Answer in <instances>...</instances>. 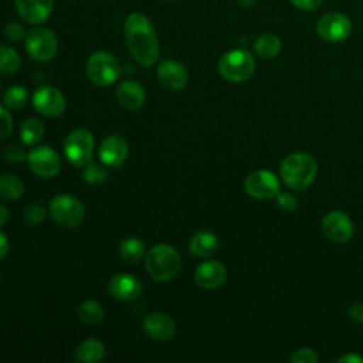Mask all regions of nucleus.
<instances>
[{
	"mask_svg": "<svg viewBox=\"0 0 363 363\" xmlns=\"http://www.w3.org/2000/svg\"><path fill=\"white\" fill-rule=\"evenodd\" d=\"M123 35L132 58L142 67H152L160 54L159 38L153 23L139 11L130 13L123 23Z\"/></svg>",
	"mask_w": 363,
	"mask_h": 363,
	"instance_id": "1",
	"label": "nucleus"
},
{
	"mask_svg": "<svg viewBox=\"0 0 363 363\" xmlns=\"http://www.w3.org/2000/svg\"><path fill=\"white\" fill-rule=\"evenodd\" d=\"M279 170L281 177L288 187L294 190H303L315 180L318 164L309 153L296 152L282 160Z\"/></svg>",
	"mask_w": 363,
	"mask_h": 363,
	"instance_id": "2",
	"label": "nucleus"
},
{
	"mask_svg": "<svg viewBox=\"0 0 363 363\" xmlns=\"http://www.w3.org/2000/svg\"><path fill=\"white\" fill-rule=\"evenodd\" d=\"M145 267L147 274L155 281L167 282L173 279L180 271V254L172 245L157 244L146 252Z\"/></svg>",
	"mask_w": 363,
	"mask_h": 363,
	"instance_id": "3",
	"label": "nucleus"
},
{
	"mask_svg": "<svg viewBox=\"0 0 363 363\" xmlns=\"http://www.w3.org/2000/svg\"><path fill=\"white\" fill-rule=\"evenodd\" d=\"M217 69L224 79L230 82H242L252 77L255 71V60L250 51L234 48L220 57Z\"/></svg>",
	"mask_w": 363,
	"mask_h": 363,
	"instance_id": "4",
	"label": "nucleus"
},
{
	"mask_svg": "<svg viewBox=\"0 0 363 363\" xmlns=\"http://www.w3.org/2000/svg\"><path fill=\"white\" fill-rule=\"evenodd\" d=\"M85 71L92 84L108 86L118 79L121 65L113 54L108 51H95L88 57Z\"/></svg>",
	"mask_w": 363,
	"mask_h": 363,
	"instance_id": "5",
	"label": "nucleus"
},
{
	"mask_svg": "<svg viewBox=\"0 0 363 363\" xmlns=\"http://www.w3.org/2000/svg\"><path fill=\"white\" fill-rule=\"evenodd\" d=\"M24 47L27 54L37 62H47L57 54L58 40L52 30L47 27L34 26L24 37Z\"/></svg>",
	"mask_w": 363,
	"mask_h": 363,
	"instance_id": "6",
	"label": "nucleus"
},
{
	"mask_svg": "<svg viewBox=\"0 0 363 363\" xmlns=\"http://www.w3.org/2000/svg\"><path fill=\"white\" fill-rule=\"evenodd\" d=\"M50 214L58 225L74 228L82 223L85 208L78 199L69 194H57L50 201Z\"/></svg>",
	"mask_w": 363,
	"mask_h": 363,
	"instance_id": "7",
	"label": "nucleus"
},
{
	"mask_svg": "<svg viewBox=\"0 0 363 363\" xmlns=\"http://www.w3.org/2000/svg\"><path fill=\"white\" fill-rule=\"evenodd\" d=\"M94 153V138L86 129H75L68 133L64 140V155L67 160L77 166L84 167L91 162Z\"/></svg>",
	"mask_w": 363,
	"mask_h": 363,
	"instance_id": "8",
	"label": "nucleus"
},
{
	"mask_svg": "<svg viewBox=\"0 0 363 363\" xmlns=\"http://www.w3.org/2000/svg\"><path fill=\"white\" fill-rule=\"evenodd\" d=\"M352 33V21L343 13L323 14L316 23V34L328 43L345 41Z\"/></svg>",
	"mask_w": 363,
	"mask_h": 363,
	"instance_id": "9",
	"label": "nucleus"
},
{
	"mask_svg": "<svg viewBox=\"0 0 363 363\" xmlns=\"http://www.w3.org/2000/svg\"><path fill=\"white\" fill-rule=\"evenodd\" d=\"M27 163L31 172L40 177H52L61 170L60 155L48 146H35L27 153Z\"/></svg>",
	"mask_w": 363,
	"mask_h": 363,
	"instance_id": "10",
	"label": "nucleus"
},
{
	"mask_svg": "<svg viewBox=\"0 0 363 363\" xmlns=\"http://www.w3.org/2000/svg\"><path fill=\"white\" fill-rule=\"evenodd\" d=\"M245 191L258 200H268L272 197H277L279 193V182L277 176L267 170L259 169L250 173L244 182Z\"/></svg>",
	"mask_w": 363,
	"mask_h": 363,
	"instance_id": "11",
	"label": "nucleus"
},
{
	"mask_svg": "<svg viewBox=\"0 0 363 363\" xmlns=\"http://www.w3.org/2000/svg\"><path fill=\"white\" fill-rule=\"evenodd\" d=\"M34 109L48 118L60 116L65 109V98L55 86H41L33 95Z\"/></svg>",
	"mask_w": 363,
	"mask_h": 363,
	"instance_id": "12",
	"label": "nucleus"
},
{
	"mask_svg": "<svg viewBox=\"0 0 363 363\" xmlns=\"http://www.w3.org/2000/svg\"><path fill=\"white\" fill-rule=\"evenodd\" d=\"M322 231L325 237L333 242L342 244L352 238L353 223L343 211H330L322 220Z\"/></svg>",
	"mask_w": 363,
	"mask_h": 363,
	"instance_id": "13",
	"label": "nucleus"
},
{
	"mask_svg": "<svg viewBox=\"0 0 363 363\" xmlns=\"http://www.w3.org/2000/svg\"><path fill=\"white\" fill-rule=\"evenodd\" d=\"M129 153L128 142L119 135H109L106 136L98 150V156L101 162L112 169H119L125 163Z\"/></svg>",
	"mask_w": 363,
	"mask_h": 363,
	"instance_id": "14",
	"label": "nucleus"
},
{
	"mask_svg": "<svg viewBox=\"0 0 363 363\" xmlns=\"http://www.w3.org/2000/svg\"><path fill=\"white\" fill-rule=\"evenodd\" d=\"M18 17L30 24L40 26L48 20L54 9V0H14Z\"/></svg>",
	"mask_w": 363,
	"mask_h": 363,
	"instance_id": "15",
	"label": "nucleus"
},
{
	"mask_svg": "<svg viewBox=\"0 0 363 363\" xmlns=\"http://www.w3.org/2000/svg\"><path fill=\"white\" fill-rule=\"evenodd\" d=\"M143 332L153 340L166 342L176 333V322L166 313L152 312L143 318Z\"/></svg>",
	"mask_w": 363,
	"mask_h": 363,
	"instance_id": "16",
	"label": "nucleus"
},
{
	"mask_svg": "<svg viewBox=\"0 0 363 363\" xmlns=\"http://www.w3.org/2000/svg\"><path fill=\"white\" fill-rule=\"evenodd\" d=\"M157 79L166 89L180 91L187 85L189 72L182 62L164 60L157 65Z\"/></svg>",
	"mask_w": 363,
	"mask_h": 363,
	"instance_id": "17",
	"label": "nucleus"
},
{
	"mask_svg": "<svg viewBox=\"0 0 363 363\" xmlns=\"http://www.w3.org/2000/svg\"><path fill=\"white\" fill-rule=\"evenodd\" d=\"M108 292L116 301L129 302L142 294V284L135 275L121 272L109 279Z\"/></svg>",
	"mask_w": 363,
	"mask_h": 363,
	"instance_id": "18",
	"label": "nucleus"
},
{
	"mask_svg": "<svg viewBox=\"0 0 363 363\" xmlns=\"http://www.w3.org/2000/svg\"><path fill=\"white\" fill-rule=\"evenodd\" d=\"M227 277L225 267L216 259L201 262L194 271V282L203 289H216L224 284Z\"/></svg>",
	"mask_w": 363,
	"mask_h": 363,
	"instance_id": "19",
	"label": "nucleus"
},
{
	"mask_svg": "<svg viewBox=\"0 0 363 363\" xmlns=\"http://www.w3.org/2000/svg\"><path fill=\"white\" fill-rule=\"evenodd\" d=\"M116 99L119 105L126 109H138L145 102V89L139 82L126 79L121 82L116 89Z\"/></svg>",
	"mask_w": 363,
	"mask_h": 363,
	"instance_id": "20",
	"label": "nucleus"
},
{
	"mask_svg": "<svg viewBox=\"0 0 363 363\" xmlns=\"http://www.w3.org/2000/svg\"><path fill=\"white\" fill-rule=\"evenodd\" d=\"M218 248V238L214 233L201 230L197 231L189 241V250L194 257L206 258L213 255Z\"/></svg>",
	"mask_w": 363,
	"mask_h": 363,
	"instance_id": "21",
	"label": "nucleus"
},
{
	"mask_svg": "<svg viewBox=\"0 0 363 363\" xmlns=\"http://www.w3.org/2000/svg\"><path fill=\"white\" fill-rule=\"evenodd\" d=\"M104 356H105L104 343L94 337L81 342L74 352L75 360L81 363H98L104 359Z\"/></svg>",
	"mask_w": 363,
	"mask_h": 363,
	"instance_id": "22",
	"label": "nucleus"
},
{
	"mask_svg": "<svg viewBox=\"0 0 363 363\" xmlns=\"http://www.w3.org/2000/svg\"><path fill=\"white\" fill-rule=\"evenodd\" d=\"M282 43L278 35L272 33H265L261 34L255 41H254V51L258 57L261 58H274L281 52Z\"/></svg>",
	"mask_w": 363,
	"mask_h": 363,
	"instance_id": "23",
	"label": "nucleus"
},
{
	"mask_svg": "<svg viewBox=\"0 0 363 363\" xmlns=\"http://www.w3.org/2000/svg\"><path fill=\"white\" fill-rule=\"evenodd\" d=\"M77 315L85 325H99L105 318V311L95 299H85L78 305Z\"/></svg>",
	"mask_w": 363,
	"mask_h": 363,
	"instance_id": "24",
	"label": "nucleus"
},
{
	"mask_svg": "<svg viewBox=\"0 0 363 363\" xmlns=\"http://www.w3.org/2000/svg\"><path fill=\"white\" fill-rule=\"evenodd\" d=\"M118 251L123 261L135 264L145 257V244L136 237H129L119 244Z\"/></svg>",
	"mask_w": 363,
	"mask_h": 363,
	"instance_id": "25",
	"label": "nucleus"
},
{
	"mask_svg": "<svg viewBox=\"0 0 363 363\" xmlns=\"http://www.w3.org/2000/svg\"><path fill=\"white\" fill-rule=\"evenodd\" d=\"M44 136V125L37 118L26 119L20 126V139L24 145H35Z\"/></svg>",
	"mask_w": 363,
	"mask_h": 363,
	"instance_id": "26",
	"label": "nucleus"
},
{
	"mask_svg": "<svg viewBox=\"0 0 363 363\" xmlns=\"http://www.w3.org/2000/svg\"><path fill=\"white\" fill-rule=\"evenodd\" d=\"M24 193V183L14 174L0 173V196L7 200H17Z\"/></svg>",
	"mask_w": 363,
	"mask_h": 363,
	"instance_id": "27",
	"label": "nucleus"
},
{
	"mask_svg": "<svg viewBox=\"0 0 363 363\" xmlns=\"http://www.w3.org/2000/svg\"><path fill=\"white\" fill-rule=\"evenodd\" d=\"M21 65V58L20 54L4 44H0V72L10 75L18 71Z\"/></svg>",
	"mask_w": 363,
	"mask_h": 363,
	"instance_id": "28",
	"label": "nucleus"
},
{
	"mask_svg": "<svg viewBox=\"0 0 363 363\" xmlns=\"http://www.w3.org/2000/svg\"><path fill=\"white\" fill-rule=\"evenodd\" d=\"M27 99H28L27 89L21 85L10 86L3 95V101L6 106L10 109H21L27 104Z\"/></svg>",
	"mask_w": 363,
	"mask_h": 363,
	"instance_id": "29",
	"label": "nucleus"
},
{
	"mask_svg": "<svg viewBox=\"0 0 363 363\" xmlns=\"http://www.w3.org/2000/svg\"><path fill=\"white\" fill-rule=\"evenodd\" d=\"M82 177L88 184L96 186V184H102L105 183V180L108 179V172L104 166H101L99 163H94V162H88L84 166V172H82Z\"/></svg>",
	"mask_w": 363,
	"mask_h": 363,
	"instance_id": "30",
	"label": "nucleus"
},
{
	"mask_svg": "<svg viewBox=\"0 0 363 363\" xmlns=\"http://www.w3.org/2000/svg\"><path fill=\"white\" fill-rule=\"evenodd\" d=\"M45 216H47L45 208L38 203L27 204L23 211V217L28 224H40L44 221Z\"/></svg>",
	"mask_w": 363,
	"mask_h": 363,
	"instance_id": "31",
	"label": "nucleus"
},
{
	"mask_svg": "<svg viewBox=\"0 0 363 363\" xmlns=\"http://www.w3.org/2000/svg\"><path fill=\"white\" fill-rule=\"evenodd\" d=\"M3 34H4V37H6L9 41L17 43V41L24 40L27 31H26V27H24L21 23L9 21V23L3 27Z\"/></svg>",
	"mask_w": 363,
	"mask_h": 363,
	"instance_id": "32",
	"label": "nucleus"
},
{
	"mask_svg": "<svg viewBox=\"0 0 363 363\" xmlns=\"http://www.w3.org/2000/svg\"><path fill=\"white\" fill-rule=\"evenodd\" d=\"M289 360L292 363H316L319 360V356L311 347H301L291 354Z\"/></svg>",
	"mask_w": 363,
	"mask_h": 363,
	"instance_id": "33",
	"label": "nucleus"
},
{
	"mask_svg": "<svg viewBox=\"0 0 363 363\" xmlns=\"http://www.w3.org/2000/svg\"><path fill=\"white\" fill-rule=\"evenodd\" d=\"M4 157H6V160H9L11 163H21L23 160L27 159V152L24 150L23 146L13 143L6 147Z\"/></svg>",
	"mask_w": 363,
	"mask_h": 363,
	"instance_id": "34",
	"label": "nucleus"
},
{
	"mask_svg": "<svg viewBox=\"0 0 363 363\" xmlns=\"http://www.w3.org/2000/svg\"><path fill=\"white\" fill-rule=\"evenodd\" d=\"M277 204L279 206V208L281 210H284V211H294L295 208H296V206H298V201H296V199H295V196L294 194H291V193H288V191H279L278 194H277Z\"/></svg>",
	"mask_w": 363,
	"mask_h": 363,
	"instance_id": "35",
	"label": "nucleus"
},
{
	"mask_svg": "<svg viewBox=\"0 0 363 363\" xmlns=\"http://www.w3.org/2000/svg\"><path fill=\"white\" fill-rule=\"evenodd\" d=\"M13 129L11 115L0 105V140L7 138Z\"/></svg>",
	"mask_w": 363,
	"mask_h": 363,
	"instance_id": "36",
	"label": "nucleus"
},
{
	"mask_svg": "<svg viewBox=\"0 0 363 363\" xmlns=\"http://www.w3.org/2000/svg\"><path fill=\"white\" fill-rule=\"evenodd\" d=\"M325 0H289V3L292 6H295L296 9L299 10H303V11H312V10H316L322 6Z\"/></svg>",
	"mask_w": 363,
	"mask_h": 363,
	"instance_id": "37",
	"label": "nucleus"
},
{
	"mask_svg": "<svg viewBox=\"0 0 363 363\" xmlns=\"http://www.w3.org/2000/svg\"><path fill=\"white\" fill-rule=\"evenodd\" d=\"M352 319H354L356 322H360L363 323V302H359V303H354L350 311H349Z\"/></svg>",
	"mask_w": 363,
	"mask_h": 363,
	"instance_id": "38",
	"label": "nucleus"
},
{
	"mask_svg": "<svg viewBox=\"0 0 363 363\" xmlns=\"http://www.w3.org/2000/svg\"><path fill=\"white\" fill-rule=\"evenodd\" d=\"M10 251V241L4 233L0 231V259L6 258Z\"/></svg>",
	"mask_w": 363,
	"mask_h": 363,
	"instance_id": "39",
	"label": "nucleus"
},
{
	"mask_svg": "<svg viewBox=\"0 0 363 363\" xmlns=\"http://www.w3.org/2000/svg\"><path fill=\"white\" fill-rule=\"evenodd\" d=\"M339 362H342V363H363V357L359 354H354V353H347V354L339 357Z\"/></svg>",
	"mask_w": 363,
	"mask_h": 363,
	"instance_id": "40",
	"label": "nucleus"
},
{
	"mask_svg": "<svg viewBox=\"0 0 363 363\" xmlns=\"http://www.w3.org/2000/svg\"><path fill=\"white\" fill-rule=\"evenodd\" d=\"M9 218H10L9 208L0 203V227H3L9 221Z\"/></svg>",
	"mask_w": 363,
	"mask_h": 363,
	"instance_id": "41",
	"label": "nucleus"
},
{
	"mask_svg": "<svg viewBox=\"0 0 363 363\" xmlns=\"http://www.w3.org/2000/svg\"><path fill=\"white\" fill-rule=\"evenodd\" d=\"M235 1H237V4H238L240 7H244V9L251 7V6H254V3H255V0H235Z\"/></svg>",
	"mask_w": 363,
	"mask_h": 363,
	"instance_id": "42",
	"label": "nucleus"
},
{
	"mask_svg": "<svg viewBox=\"0 0 363 363\" xmlns=\"http://www.w3.org/2000/svg\"><path fill=\"white\" fill-rule=\"evenodd\" d=\"M166 1H174V0H166Z\"/></svg>",
	"mask_w": 363,
	"mask_h": 363,
	"instance_id": "43",
	"label": "nucleus"
},
{
	"mask_svg": "<svg viewBox=\"0 0 363 363\" xmlns=\"http://www.w3.org/2000/svg\"><path fill=\"white\" fill-rule=\"evenodd\" d=\"M0 281H1V275H0Z\"/></svg>",
	"mask_w": 363,
	"mask_h": 363,
	"instance_id": "44",
	"label": "nucleus"
}]
</instances>
